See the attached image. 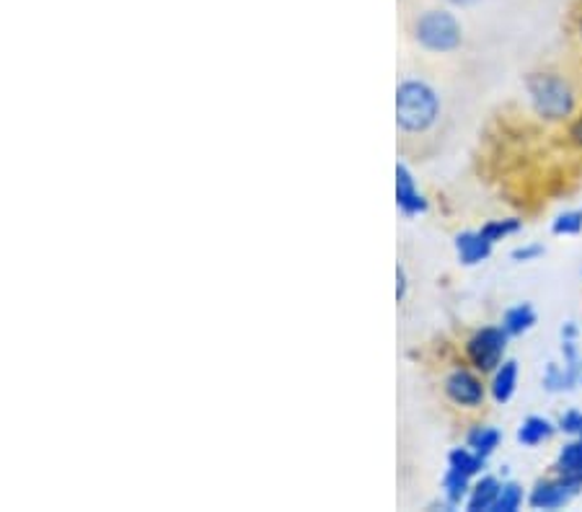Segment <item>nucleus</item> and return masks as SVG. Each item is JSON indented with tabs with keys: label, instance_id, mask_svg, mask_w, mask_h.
Returning a JSON list of instances; mask_svg holds the SVG:
<instances>
[{
	"label": "nucleus",
	"instance_id": "nucleus-18",
	"mask_svg": "<svg viewBox=\"0 0 582 512\" xmlns=\"http://www.w3.org/2000/svg\"><path fill=\"white\" fill-rule=\"evenodd\" d=\"M523 500H526V492L518 481H502L500 497H497L493 512H518Z\"/></svg>",
	"mask_w": 582,
	"mask_h": 512
},
{
	"label": "nucleus",
	"instance_id": "nucleus-7",
	"mask_svg": "<svg viewBox=\"0 0 582 512\" xmlns=\"http://www.w3.org/2000/svg\"><path fill=\"white\" fill-rule=\"evenodd\" d=\"M396 205L404 215H422L430 207L406 163H396Z\"/></svg>",
	"mask_w": 582,
	"mask_h": 512
},
{
	"label": "nucleus",
	"instance_id": "nucleus-4",
	"mask_svg": "<svg viewBox=\"0 0 582 512\" xmlns=\"http://www.w3.org/2000/svg\"><path fill=\"white\" fill-rule=\"evenodd\" d=\"M508 331L502 327L476 329L466 339V358L476 373H495L508 352Z\"/></svg>",
	"mask_w": 582,
	"mask_h": 512
},
{
	"label": "nucleus",
	"instance_id": "nucleus-19",
	"mask_svg": "<svg viewBox=\"0 0 582 512\" xmlns=\"http://www.w3.org/2000/svg\"><path fill=\"white\" fill-rule=\"evenodd\" d=\"M520 228H523V221H518V217H505V221H489V223H484L479 231L489 241H493V244H497V241L512 236V233H518Z\"/></svg>",
	"mask_w": 582,
	"mask_h": 512
},
{
	"label": "nucleus",
	"instance_id": "nucleus-13",
	"mask_svg": "<svg viewBox=\"0 0 582 512\" xmlns=\"http://www.w3.org/2000/svg\"><path fill=\"white\" fill-rule=\"evenodd\" d=\"M580 383V365L572 363H549L547 371H543V388L549 394H564V391H572Z\"/></svg>",
	"mask_w": 582,
	"mask_h": 512
},
{
	"label": "nucleus",
	"instance_id": "nucleus-21",
	"mask_svg": "<svg viewBox=\"0 0 582 512\" xmlns=\"http://www.w3.org/2000/svg\"><path fill=\"white\" fill-rule=\"evenodd\" d=\"M557 425H559V430H562L564 435H572V438L582 440V412H578V409L564 412L562 417H559Z\"/></svg>",
	"mask_w": 582,
	"mask_h": 512
},
{
	"label": "nucleus",
	"instance_id": "nucleus-14",
	"mask_svg": "<svg viewBox=\"0 0 582 512\" xmlns=\"http://www.w3.org/2000/svg\"><path fill=\"white\" fill-rule=\"evenodd\" d=\"M500 442H502V433L493 425H476L474 430H468L466 435V446L482 458L493 456L495 450L500 448Z\"/></svg>",
	"mask_w": 582,
	"mask_h": 512
},
{
	"label": "nucleus",
	"instance_id": "nucleus-12",
	"mask_svg": "<svg viewBox=\"0 0 582 512\" xmlns=\"http://www.w3.org/2000/svg\"><path fill=\"white\" fill-rule=\"evenodd\" d=\"M502 481L497 477H482L476 484L472 487V494L466 500V510L468 512H493L497 497H500Z\"/></svg>",
	"mask_w": 582,
	"mask_h": 512
},
{
	"label": "nucleus",
	"instance_id": "nucleus-1",
	"mask_svg": "<svg viewBox=\"0 0 582 512\" xmlns=\"http://www.w3.org/2000/svg\"><path fill=\"white\" fill-rule=\"evenodd\" d=\"M441 96L427 81L404 78L396 88V125L406 135H425L441 119Z\"/></svg>",
	"mask_w": 582,
	"mask_h": 512
},
{
	"label": "nucleus",
	"instance_id": "nucleus-25",
	"mask_svg": "<svg viewBox=\"0 0 582 512\" xmlns=\"http://www.w3.org/2000/svg\"><path fill=\"white\" fill-rule=\"evenodd\" d=\"M578 334H580V329L574 327L572 321H567L562 327V339H578Z\"/></svg>",
	"mask_w": 582,
	"mask_h": 512
},
{
	"label": "nucleus",
	"instance_id": "nucleus-9",
	"mask_svg": "<svg viewBox=\"0 0 582 512\" xmlns=\"http://www.w3.org/2000/svg\"><path fill=\"white\" fill-rule=\"evenodd\" d=\"M557 430H559V425H554V422L547 419V417H539V414H533V417H526L523 422H520L516 438H518L520 446L536 448V446H541V442L554 438Z\"/></svg>",
	"mask_w": 582,
	"mask_h": 512
},
{
	"label": "nucleus",
	"instance_id": "nucleus-10",
	"mask_svg": "<svg viewBox=\"0 0 582 512\" xmlns=\"http://www.w3.org/2000/svg\"><path fill=\"white\" fill-rule=\"evenodd\" d=\"M518 375H520V367L516 360H502L500 367L493 373V383H489V394H493L497 404H508L510 398L516 396Z\"/></svg>",
	"mask_w": 582,
	"mask_h": 512
},
{
	"label": "nucleus",
	"instance_id": "nucleus-20",
	"mask_svg": "<svg viewBox=\"0 0 582 512\" xmlns=\"http://www.w3.org/2000/svg\"><path fill=\"white\" fill-rule=\"evenodd\" d=\"M551 233L554 236H578V233H582V210H570V213L557 215L554 223H551Z\"/></svg>",
	"mask_w": 582,
	"mask_h": 512
},
{
	"label": "nucleus",
	"instance_id": "nucleus-24",
	"mask_svg": "<svg viewBox=\"0 0 582 512\" xmlns=\"http://www.w3.org/2000/svg\"><path fill=\"white\" fill-rule=\"evenodd\" d=\"M570 140L582 150V111H580L578 117L572 119V125H570Z\"/></svg>",
	"mask_w": 582,
	"mask_h": 512
},
{
	"label": "nucleus",
	"instance_id": "nucleus-22",
	"mask_svg": "<svg viewBox=\"0 0 582 512\" xmlns=\"http://www.w3.org/2000/svg\"><path fill=\"white\" fill-rule=\"evenodd\" d=\"M543 252H547V248H543L541 244H526V246H518V248H512V262H536L539 259V256H543Z\"/></svg>",
	"mask_w": 582,
	"mask_h": 512
},
{
	"label": "nucleus",
	"instance_id": "nucleus-26",
	"mask_svg": "<svg viewBox=\"0 0 582 512\" xmlns=\"http://www.w3.org/2000/svg\"><path fill=\"white\" fill-rule=\"evenodd\" d=\"M445 3L453 6V9H472V6L479 3V0H445Z\"/></svg>",
	"mask_w": 582,
	"mask_h": 512
},
{
	"label": "nucleus",
	"instance_id": "nucleus-16",
	"mask_svg": "<svg viewBox=\"0 0 582 512\" xmlns=\"http://www.w3.org/2000/svg\"><path fill=\"white\" fill-rule=\"evenodd\" d=\"M468 477H464V473H458V471H453L448 469L445 471V477H443V494H445V504H448V508H461V504H464L468 500V494H472V484H468Z\"/></svg>",
	"mask_w": 582,
	"mask_h": 512
},
{
	"label": "nucleus",
	"instance_id": "nucleus-2",
	"mask_svg": "<svg viewBox=\"0 0 582 512\" xmlns=\"http://www.w3.org/2000/svg\"><path fill=\"white\" fill-rule=\"evenodd\" d=\"M526 92L536 117L543 122H567L578 109V94L572 83L559 73H531L526 78Z\"/></svg>",
	"mask_w": 582,
	"mask_h": 512
},
{
	"label": "nucleus",
	"instance_id": "nucleus-6",
	"mask_svg": "<svg viewBox=\"0 0 582 512\" xmlns=\"http://www.w3.org/2000/svg\"><path fill=\"white\" fill-rule=\"evenodd\" d=\"M445 396L451 398L456 406H466V409H474V406H482L484 396H487V386H484L479 375L468 367H453V371L445 375Z\"/></svg>",
	"mask_w": 582,
	"mask_h": 512
},
{
	"label": "nucleus",
	"instance_id": "nucleus-27",
	"mask_svg": "<svg viewBox=\"0 0 582 512\" xmlns=\"http://www.w3.org/2000/svg\"><path fill=\"white\" fill-rule=\"evenodd\" d=\"M578 36H580V44H582V13L578 17Z\"/></svg>",
	"mask_w": 582,
	"mask_h": 512
},
{
	"label": "nucleus",
	"instance_id": "nucleus-11",
	"mask_svg": "<svg viewBox=\"0 0 582 512\" xmlns=\"http://www.w3.org/2000/svg\"><path fill=\"white\" fill-rule=\"evenodd\" d=\"M554 473L582 487V440L572 438L567 446L559 448L557 461H554Z\"/></svg>",
	"mask_w": 582,
	"mask_h": 512
},
{
	"label": "nucleus",
	"instance_id": "nucleus-23",
	"mask_svg": "<svg viewBox=\"0 0 582 512\" xmlns=\"http://www.w3.org/2000/svg\"><path fill=\"white\" fill-rule=\"evenodd\" d=\"M406 288H410V280H406V269L402 265H396V300L402 303L406 298Z\"/></svg>",
	"mask_w": 582,
	"mask_h": 512
},
{
	"label": "nucleus",
	"instance_id": "nucleus-17",
	"mask_svg": "<svg viewBox=\"0 0 582 512\" xmlns=\"http://www.w3.org/2000/svg\"><path fill=\"white\" fill-rule=\"evenodd\" d=\"M484 463H487V458H482L479 454H474L472 448H453L448 454V469L464 473V477H476V473L484 471Z\"/></svg>",
	"mask_w": 582,
	"mask_h": 512
},
{
	"label": "nucleus",
	"instance_id": "nucleus-28",
	"mask_svg": "<svg viewBox=\"0 0 582 512\" xmlns=\"http://www.w3.org/2000/svg\"><path fill=\"white\" fill-rule=\"evenodd\" d=\"M580 383H582V363H580Z\"/></svg>",
	"mask_w": 582,
	"mask_h": 512
},
{
	"label": "nucleus",
	"instance_id": "nucleus-5",
	"mask_svg": "<svg viewBox=\"0 0 582 512\" xmlns=\"http://www.w3.org/2000/svg\"><path fill=\"white\" fill-rule=\"evenodd\" d=\"M580 484H574V481L557 473L554 479L536 481L531 494H528V504H531L533 510H562L580 494Z\"/></svg>",
	"mask_w": 582,
	"mask_h": 512
},
{
	"label": "nucleus",
	"instance_id": "nucleus-8",
	"mask_svg": "<svg viewBox=\"0 0 582 512\" xmlns=\"http://www.w3.org/2000/svg\"><path fill=\"white\" fill-rule=\"evenodd\" d=\"M453 246H456L461 265L476 267V265H482L484 259H489L495 244L484 236L482 231H464V233H458L456 241H453Z\"/></svg>",
	"mask_w": 582,
	"mask_h": 512
},
{
	"label": "nucleus",
	"instance_id": "nucleus-3",
	"mask_svg": "<svg viewBox=\"0 0 582 512\" xmlns=\"http://www.w3.org/2000/svg\"><path fill=\"white\" fill-rule=\"evenodd\" d=\"M412 36L425 52L448 55L464 44V24L448 9H427L414 19Z\"/></svg>",
	"mask_w": 582,
	"mask_h": 512
},
{
	"label": "nucleus",
	"instance_id": "nucleus-15",
	"mask_svg": "<svg viewBox=\"0 0 582 512\" xmlns=\"http://www.w3.org/2000/svg\"><path fill=\"white\" fill-rule=\"evenodd\" d=\"M536 327V311L531 303H518L505 311L502 316V329L508 331V337H523L526 331Z\"/></svg>",
	"mask_w": 582,
	"mask_h": 512
}]
</instances>
